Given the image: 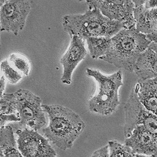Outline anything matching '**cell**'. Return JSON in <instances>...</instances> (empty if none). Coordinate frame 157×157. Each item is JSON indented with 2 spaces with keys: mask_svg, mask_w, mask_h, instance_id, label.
I'll return each mask as SVG.
<instances>
[{
  "mask_svg": "<svg viewBox=\"0 0 157 157\" xmlns=\"http://www.w3.org/2000/svg\"><path fill=\"white\" fill-rule=\"evenodd\" d=\"M49 122L42 129L45 137L62 150L72 147L83 131L85 124L80 116L71 109L58 104H42Z\"/></svg>",
  "mask_w": 157,
  "mask_h": 157,
  "instance_id": "6da1fadb",
  "label": "cell"
},
{
  "mask_svg": "<svg viewBox=\"0 0 157 157\" xmlns=\"http://www.w3.org/2000/svg\"><path fill=\"white\" fill-rule=\"evenodd\" d=\"M151 43L146 35L139 32L136 28L122 29L111 38L109 49L99 59L117 68L132 72L138 58Z\"/></svg>",
  "mask_w": 157,
  "mask_h": 157,
  "instance_id": "7a4b0ae2",
  "label": "cell"
},
{
  "mask_svg": "<svg viewBox=\"0 0 157 157\" xmlns=\"http://www.w3.org/2000/svg\"><path fill=\"white\" fill-rule=\"evenodd\" d=\"M63 26L71 37L76 36L82 40L91 37L112 38L124 29L121 22L109 19L97 9H88L83 14L64 16Z\"/></svg>",
  "mask_w": 157,
  "mask_h": 157,
  "instance_id": "3957f363",
  "label": "cell"
},
{
  "mask_svg": "<svg viewBox=\"0 0 157 157\" xmlns=\"http://www.w3.org/2000/svg\"><path fill=\"white\" fill-rule=\"evenodd\" d=\"M88 75L93 77L98 85V93L88 101L89 110L93 113L108 115L113 113L120 104L118 90L123 85L122 72L105 75L99 71L87 69Z\"/></svg>",
  "mask_w": 157,
  "mask_h": 157,
  "instance_id": "277c9868",
  "label": "cell"
},
{
  "mask_svg": "<svg viewBox=\"0 0 157 157\" xmlns=\"http://www.w3.org/2000/svg\"><path fill=\"white\" fill-rule=\"evenodd\" d=\"M14 94L20 119L17 122V129H28L37 131L41 129L46 124L47 119L40 98L25 89H20Z\"/></svg>",
  "mask_w": 157,
  "mask_h": 157,
  "instance_id": "5b68a950",
  "label": "cell"
},
{
  "mask_svg": "<svg viewBox=\"0 0 157 157\" xmlns=\"http://www.w3.org/2000/svg\"><path fill=\"white\" fill-rule=\"evenodd\" d=\"M124 136L127 138L138 125H142L157 142V115L148 111L140 102L134 88L124 105Z\"/></svg>",
  "mask_w": 157,
  "mask_h": 157,
  "instance_id": "8992f818",
  "label": "cell"
},
{
  "mask_svg": "<svg viewBox=\"0 0 157 157\" xmlns=\"http://www.w3.org/2000/svg\"><path fill=\"white\" fill-rule=\"evenodd\" d=\"M31 6L27 0H0L1 31L17 35L25 27Z\"/></svg>",
  "mask_w": 157,
  "mask_h": 157,
  "instance_id": "52a82bcc",
  "label": "cell"
},
{
  "mask_svg": "<svg viewBox=\"0 0 157 157\" xmlns=\"http://www.w3.org/2000/svg\"><path fill=\"white\" fill-rule=\"evenodd\" d=\"M88 9H97L112 20L121 22L124 29L136 28L132 1H86Z\"/></svg>",
  "mask_w": 157,
  "mask_h": 157,
  "instance_id": "ba28073f",
  "label": "cell"
},
{
  "mask_svg": "<svg viewBox=\"0 0 157 157\" xmlns=\"http://www.w3.org/2000/svg\"><path fill=\"white\" fill-rule=\"evenodd\" d=\"M17 147L24 157H56L49 140L37 131L28 129H17Z\"/></svg>",
  "mask_w": 157,
  "mask_h": 157,
  "instance_id": "9c48e42d",
  "label": "cell"
},
{
  "mask_svg": "<svg viewBox=\"0 0 157 157\" xmlns=\"http://www.w3.org/2000/svg\"><path fill=\"white\" fill-rule=\"evenodd\" d=\"M86 53L83 40L76 36H72L68 49L60 59L63 69L61 78L63 83L71 84L74 69L85 58Z\"/></svg>",
  "mask_w": 157,
  "mask_h": 157,
  "instance_id": "30bf717a",
  "label": "cell"
},
{
  "mask_svg": "<svg viewBox=\"0 0 157 157\" xmlns=\"http://www.w3.org/2000/svg\"><path fill=\"white\" fill-rule=\"evenodd\" d=\"M124 145L136 155L157 156V142L153 136L142 125L137 126L126 138Z\"/></svg>",
  "mask_w": 157,
  "mask_h": 157,
  "instance_id": "8fae6325",
  "label": "cell"
},
{
  "mask_svg": "<svg viewBox=\"0 0 157 157\" xmlns=\"http://www.w3.org/2000/svg\"><path fill=\"white\" fill-rule=\"evenodd\" d=\"M134 88L144 107L157 115V78L137 80Z\"/></svg>",
  "mask_w": 157,
  "mask_h": 157,
  "instance_id": "7c38bea8",
  "label": "cell"
},
{
  "mask_svg": "<svg viewBox=\"0 0 157 157\" xmlns=\"http://www.w3.org/2000/svg\"><path fill=\"white\" fill-rule=\"evenodd\" d=\"M134 72L139 81L157 78V53L148 48L138 58Z\"/></svg>",
  "mask_w": 157,
  "mask_h": 157,
  "instance_id": "4fadbf2b",
  "label": "cell"
},
{
  "mask_svg": "<svg viewBox=\"0 0 157 157\" xmlns=\"http://www.w3.org/2000/svg\"><path fill=\"white\" fill-rule=\"evenodd\" d=\"M136 29L145 35L157 31V8L147 9L144 5L134 8Z\"/></svg>",
  "mask_w": 157,
  "mask_h": 157,
  "instance_id": "5bb4252c",
  "label": "cell"
},
{
  "mask_svg": "<svg viewBox=\"0 0 157 157\" xmlns=\"http://www.w3.org/2000/svg\"><path fill=\"white\" fill-rule=\"evenodd\" d=\"M0 151L2 152L6 157H24L18 148L13 128L10 125L1 127Z\"/></svg>",
  "mask_w": 157,
  "mask_h": 157,
  "instance_id": "9a60e30c",
  "label": "cell"
},
{
  "mask_svg": "<svg viewBox=\"0 0 157 157\" xmlns=\"http://www.w3.org/2000/svg\"><path fill=\"white\" fill-rule=\"evenodd\" d=\"M88 51L93 59L104 56L110 48L111 38L107 37H91L86 39Z\"/></svg>",
  "mask_w": 157,
  "mask_h": 157,
  "instance_id": "2e32d148",
  "label": "cell"
},
{
  "mask_svg": "<svg viewBox=\"0 0 157 157\" xmlns=\"http://www.w3.org/2000/svg\"><path fill=\"white\" fill-rule=\"evenodd\" d=\"M1 115L18 114L17 98L14 93H4L0 96Z\"/></svg>",
  "mask_w": 157,
  "mask_h": 157,
  "instance_id": "e0dca14e",
  "label": "cell"
},
{
  "mask_svg": "<svg viewBox=\"0 0 157 157\" xmlns=\"http://www.w3.org/2000/svg\"><path fill=\"white\" fill-rule=\"evenodd\" d=\"M110 157H136L132 149L115 140L108 142Z\"/></svg>",
  "mask_w": 157,
  "mask_h": 157,
  "instance_id": "ac0fdd59",
  "label": "cell"
},
{
  "mask_svg": "<svg viewBox=\"0 0 157 157\" xmlns=\"http://www.w3.org/2000/svg\"><path fill=\"white\" fill-rule=\"evenodd\" d=\"M1 67L4 75L10 83L15 84L21 78V75L10 65L7 59L1 62Z\"/></svg>",
  "mask_w": 157,
  "mask_h": 157,
  "instance_id": "d6986e66",
  "label": "cell"
},
{
  "mask_svg": "<svg viewBox=\"0 0 157 157\" xmlns=\"http://www.w3.org/2000/svg\"><path fill=\"white\" fill-rule=\"evenodd\" d=\"M9 60L13 65L25 75H28L29 72V64L28 60L20 55L12 53L9 56Z\"/></svg>",
  "mask_w": 157,
  "mask_h": 157,
  "instance_id": "ffe728a7",
  "label": "cell"
},
{
  "mask_svg": "<svg viewBox=\"0 0 157 157\" xmlns=\"http://www.w3.org/2000/svg\"><path fill=\"white\" fill-rule=\"evenodd\" d=\"M20 120L18 114H10V115H1V127L6 126L7 123L10 122H19Z\"/></svg>",
  "mask_w": 157,
  "mask_h": 157,
  "instance_id": "44dd1931",
  "label": "cell"
},
{
  "mask_svg": "<svg viewBox=\"0 0 157 157\" xmlns=\"http://www.w3.org/2000/svg\"><path fill=\"white\" fill-rule=\"evenodd\" d=\"M91 157H110L108 144L96 150L93 152Z\"/></svg>",
  "mask_w": 157,
  "mask_h": 157,
  "instance_id": "7402d4cb",
  "label": "cell"
},
{
  "mask_svg": "<svg viewBox=\"0 0 157 157\" xmlns=\"http://www.w3.org/2000/svg\"><path fill=\"white\" fill-rule=\"evenodd\" d=\"M144 6L147 9L157 8V0H147L145 1Z\"/></svg>",
  "mask_w": 157,
  "mask_h": 157,
  "instance_id": "603a6c76",
  "label": "cell"
},
{
  "mask_svg": "<svg viewBox=\"0 0 157 157\" xmlns=\"http://www.w3.org/2000/svg\"><path fill=\"white\" fill-rule=\"evenodd\" d=\"M146 36H147V39L148 40H150L151 42L157 44V31H156L155 33H153L151 34L146 35Z\"/></svg>",
  "mask_w": 157,
  "mask_h": 157,
  "instance_id": "cb8c5ba5",
  "label": "cell"
},
{
  "mask_svg": "<svg viewBox=\"0 0 157 157\" xmlns=\"http://www.w3.org/2000/svg\"><path fill=\"white\" fill-rule=\"evenodd\" d=\"M5 86H6V81L4 77L2 75L1 80H0V96H2L4 93V91L5 90Z\"/></svg>",
  "mask_w": 157,
  "mask_h": 157,
  "instance_id": "d4e9b609",
  "label": "cell"
},
{
  "mask_svg": "<svg viewBox=\"0 0 157 157\" xmlns=\"http://www.w3.org/2000/svg\"><path fill=\"white\" fill-rule=\"evenodd\" d=\"M132 2L134 4L135 7H139L140 6L144 5L145 1H144V0H136V1H132Z\"/></svg>",
  "mask_w": 157,
  "mask_h": 157,
  "instance_id": "484cf974",
  "label": "cell"
},
{
  "mask_svg": "<svg viewBox=\"0 0 157 157\" xmlns=\"http://www.w3.org/2000/svg\"><path fill=\"white\" fill-rule=\"evenodd\" d=\"M149 48L151 49L152 50H153L154 52H155L156 53H157V44L156 43H153L151 42L150 44V45L148 47Z\"/></svg>",
  "mask_w": 157,
  "mask_h": 157,
  "instance_id": "4316f807",
  "label": "cell"
},
{
  "mask_svg": "<svg viewBox=\"0 0 157 157\" xmlns=\"http://www.w3.org/2000/svg\"><path fill=\"white\" fill-rule=\"evenodd\" d=\"M136 157H157L154 156H145V155H136Z\"/></svg>",
  "mask_w": 157,
  "mask_h": 157,
  "instance_id": "83f0119b",
  "label": "cell"
},
{
  "mask_svg": "<svg viewBox=\"0 0 157 157\" xmlns=\"http://www.w3.org/2000/svg\"><path fill=\"white\" fill-rule=\"evenodd\" d=\"M0 153H1V154H0V157H6V156L4 155V154L2 152L0 151Z\"/></svg>",
  "mask_w": 157,
  "mask_h": 157,
  "instance_id": "f1b7e54d",
  "label": "cell"
}]
</instances>
